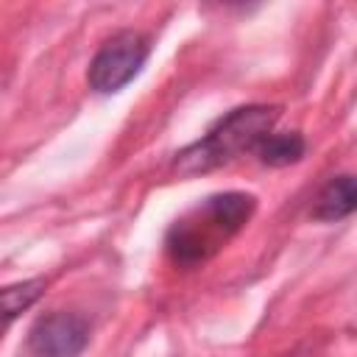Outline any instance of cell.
I'll list each match as a JSON object with an SVG mask.
<instances>
[{
  "instance_id": "1",
  "label": "cell",
  "mask_w": 357,
  "mask_h": 357,
  "mask_svg": "<svg viewBox=\"0 0 357 357\" xmlns=\"http://www.w3.org/2000/svg\"><path fill=\"white\" fill-rule=\"evenodd\" d=\"M257 198L251 192H215L176 218L165 234V251L178 268L209 262L251 220Z\"/></svg>"
},
{
  "instance_id": "2",
  "label": "cell",
  "mask_w": 357,
  "mask_h": 357,
  "mask_svg": "<svg viewBox=\"0 0 357 357\" xmlns=\"http://www.w3.org/2000/svg\"><path fill=\"white\" fill-rule=\"evenodd\" d=\"M279 120V106L248 103L223 114L201 139L176 153L173 170L178 176H198L234 162L237 156L254 153L257 145L273 131Z\"/></svg>"
},
{
  "instance_id": "3",
  "label": "cell",
  "mask_w": 357,
  "mask_h": 357,
  "mask_svg": "<svg viewBox=\"0 0 357 357\" xmlns=\"http://www.w3.org/2000/svg\"><path fill=\"white\" fill-rule=\"evenodd\" d=\"M148 56H151V45L139 31L131 28L117 31L92 56L86 81L98 95H114L139 75Z\"/></svg>"
},
{
  "instance_id": "4",
  "label": "cell",
  "mask_w": 357,
  "mask_h": 357,
  "mask_svg": "<svg viewBox=\"0 0 357 357\" xmlns=\"http://www.w3.org/2000/svg\"><path fill=\"white\" fill-rule=\"evenodd\" d=\"M89 343V324L78 312L53 310L28 332L31 357H78Z\"/></svg>"
},
{
  "instance_id": "5",
  "label": "cell",
  "mask_w": 357,
  "mask_h": 357,
  "mask_svg": "<svg viewBox=\"0 0 357 357\" xmlns=\"http://www.w3.org/2000/svg\"><path fill=\"white\" fill-rule=\"evenodd\" d=\"M357 206V190H354V176L351 173H340V176H332L315 195L312 201V209H310V218L312 220H321V223H335V220H343L354 212Z\"/></svg>"
},
{
  "instance_id": "6",
  "label": "cell",
  "mask_w": 357,
  "mask_h": 357,
  "mask_svg": "<svg viewBox=\"0 0 357 357\" xmlns=\"http://www.w3.org/2000/svg\"><path fill=\"white\" fill-rule=\"evenodd\" d=\"M42 296H45V279H22L0 287V335Z\"/></svg>"
},
{
  "instance_id": "7",
  "label": "cell",
  "mask_w": 357,
  "mask_h": 357,
  "mask_svg": "<svg viewBox=\"0 0 357 357\" xmlns=\"http://www.w3.org/2000/svg\"><path fill=\"white\" fill-rule=\"evenodd\" d=\"M307 151V142L298 131H271L259 145H257V156L262 165H271V167H284V165H293L304 156Z\"/></svg>"
}]
</instances>
